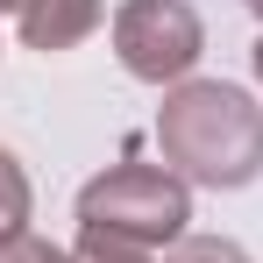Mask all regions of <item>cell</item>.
Returning <instances> with one entry per match:
<instances>
[{
  "label": "cell",
  "instance_id": "obj_1",
  "mask_svg": "<svg viewBox=\"0 0 263 263\" xmlns=\"http://www.w3.org/2000/svg\"><path fill=\"white\" fill-rule=\"evenodd\" d=\"M157 149L185 185H256L263 171V107L242 86H220V79H185L164 92L157 107Z\"/></svg>",
  "mask_w": 263,
  "mask_h": 263
},
{
  "label": "cell",
  "instance_id": "obj_2",
  "mask_svg": "<svg viewBox=\"0 0 263 263\" xmlns=\"http://www.w3.org/2000/svg\"><path fill=\"white\" fill-rule=\"evenodd\" d=\"M79 220L100 235L142 242V249H164V242H185L192 192L171 164H114L79 192Z\"/></svg>",
  "mask_w": 263,
  "mask_h": 263
},
{
  "label": "cell",
  "instance_id": "obj_3",
  "mask_svg": "<svg viewBox=\"0 0 263 263\" xmlns=\"http://www.w3.org/2000/svg\"><path fill=\"white\" fill-rule=\"evenodd\" d=\"M206 29L185 0H121L114 14V57L142 86H185V71L199 64Z\"/></svg>",
  "mask_w": 263,
  "mask_h": 263
},
{
  "label": "cell",
  "instance_id": "obj_4",
  "mask_svg": "<svg viewBox=\"0 0 263 263\" xmlns=\"http://www.w3.org/2000/svg\"><path fill=\"white\" fill-rule=\"evenodd\" d=\"M100 14H107V0H29L14 22H22V43L50 57V50L86 43L92 29H100Z\"/></svg>",
  "mask_w": 263,
  "mask_h": 263
},
{
  "label": "cell",
  "instance_id": "obj_5",
  "mask_svg": "<svg viewBox=\"0 0 263 263\" xmlns=\"http://www.w3.org/2000/svg\"><path fill=\"white\" fill-rule=\"evenodd\" d=\"M29 206H36V192H29V171L0 149V242H14V235H29Z\"/></svg>",
  "mask_w": 263,
  "mask_h": 263
},
{
  "label": "cell",
  "instance_id": "obj_6",
  "mask_svg": "<svg viewBox=\"0 0 263 263\" xmlns=\"http://www.w3.org/2000/svg\"><path fill=\"white\" fill-rule=\"evenodd\" d=\"M71 263H157V249H142V242H121V235H100V228H86V235L71 242Z\"/></svg>",
  "mask_w": 263,
  "mask_h": 263
},
{
  "label": "cell",
  "instance_id": "obj_7",
  "mask_svg": "<svg viewBox=\"0 0 263 263\" xmlns=\"http://www.w3.org/2000/svg\"><path fill=\"white\" fill-rule=\"evenodd\" d=\"M164 263H249V256L235 242H220V235H185V242H171Z\"/></svg>",
  "mask_w": 263,
  "mask_h": 263
},
{
  "label": "cell",
  "instance_id": "obj_8",
  "mask_svg": "<svg viewBox=\"0 0 263 263\" xmlns=\"http://www.w3.org/2000/svg\"><path fill=\"white\" fill-rule=\"evenodd\" d=\"M0 263H71V249H50L36 235H14V242H0Z\"/></svg>",
  "mask_w": 263,
  "mask_h": 263
},
{
  "label": "cell",
  "instance_id": "obj_9",
  "mask_svg": "<svg viewBox=\"0 0 263 263\" xmlns=\"http://www.w3.org/2000/svg\"><path fill=\"white\" fill-rule=\"evenodd\" d=\"M249 64H256V86H263V36H256V50H249Z\"/></svg>",
  "mask_w": 263,
  "mask_h": 263
},
{
  "label": "cell",
  "instance_id": "obj_10",
  "mask_svg": "<svg viewBox=\"0 0 263 263\" xmlns=\"http://www.w3.org/2000/svg\"><path fill=\"white\" fill-rule=\"evenodd\" d=\"M0 7H7V14H22V7H29V0H0Z\"/></svg>",
  "mask_w": 263,
  "mask_h": 263
},
{
  "label": "cell",
  "instance_id": "obj_11",
  "mask_svg": "<svg viewBox=\"0 0 263 263\" xmlns=\"http://www.w3.org/2000/svg\"><path fill=\"white\" fill-rule=\"evenodd\" d=\"M249 14H256V22H263V0H249Z\"/></svg>",
  "mask_w": 263,
  "mask_h": 263
}]
</instances>
